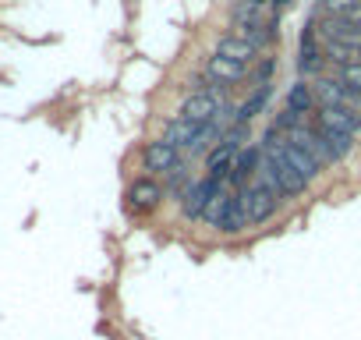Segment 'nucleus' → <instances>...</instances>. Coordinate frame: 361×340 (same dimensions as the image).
I'll return each instance as SVG.
<instances>
[{
  "label": "nucleus",
  "instance_id": "0eeeda50",
  "mask_svg": "<svg viewBox=\"0 0 361 340\" xmlns=\"http://www.w3.org/2000/svg\"><path fill=\"white\" fill-rule=\"evenodd\" d=\"M185 159V152L180 149H173L166 138H152V142H145V149H142V166H145V174L149 178H163V174H170V170Z\"/></svg>",
  "mask_w": 361,
  "mask_h": 340
},
{
  "label": "nucleus",
  "instance_id": "6e6552de",
  "mask_svg": "<svg viewBox=\"0 0 361 340\" xmlns=\"http://www.w3.org/2000/svg\"><path fill=\"white\" fill-rule=\"evenodd\" d=\"M224 185L220 181H213V178H195V185L188 188V195L185 199H180V217H185L188 224H199L202 217H206V206L213 202V195L220 192Z\"/></svg>",
  "mask_w": 361,
  "mask_h": 340
},
{
  "label": "nucleus",
  "instance_id": "6ab92c4d",
  "mask_svg": "<svg viewBox=\"0 0 361 340\" xmlns=\"http://www.w3.org/2000/svg\"><path fill=\"white\" fill-rule=\"evenodd\" d=\"M283 156H287V163H290V166L298 170V174H301V178H305L308 185H312V181H315L319 174H322V166H319V163H315V159H312V156H308L305 149L290 145L287 138H283Z\"/></svg>",
  "mask_w": 361,
  "mask_h": 340
},
{
  "label": "nucleus",
  "instance_id": "5701e85b",
  "mask_svg": "<svg viewBox=\"0 0 361 340\" xmlns=\"http://www.w3.org/2000/svg\"><path fill=\"white\" fill-rule=\"evenodd\" d=\"M340 22H343V25H350V29H361V0H357V4H354L350 11H343V15H340Z\"/></svg>",
  "mask_w": 361,
  "mask_h": 340
},
{
  "label": "nucleus",
  "instance_id": "aec40b11",
  "mask_svg": "<svg viewBox=\"0 0 361 340\" xmlns=\"http://www.w3.org/2000/svg\"><path fill=\"white\" fill-rule=\"evenodd\" d=\"M333 78H336L340 85H347L350 92H357V96H361V61L343 64V68H333Z\"/></svg>",
  "mask_w": 361,
  "mask_h": 340
},
{
  "label": "nucleus",
  "instance_id": "f257e3e1",
  "mask_svg": "<svg viewBox=\"0 0 361 340\" xmlns=\"http://www.w3.org/2000/svg\"><path fill=\"white\" fill-rule=\"evenodd\" d=\"M206 227H213V231H220V234H227V238H238L248 224H245V210H241V195L238 192H231L227 185L213 195V202L206 206Z\"/></svg>",
  "mask_w": 361,
  "mask_h": 340
},
{
  "label": "nucleus",
  "instance_id": "9b49d317",
  "mask_svg": "<svg viewBox=\"0 0 361 340\" xmlns=\"http://www.w3.org/2000/svg\"><path fill=\"white\" fill-rule=\"evenodd\" d=\"M248 71L252 68H245V64H234V61H227V57H206V64H202V78H206V85H224V89H231V85H238V82H245L248 78Z\"/></svg>",
  "mask_w": 361,
  "mask_h": 340
},
{
  "label": "nucleus",
  "instance_id": "dca6fc26",
  "mask_svg": "<svg viewBox=\"0 0 361 340\" xmlns=\"http://www.w3.org/2000/svg\"><path fill=\"white\" fill-rule=\"evenodd\" d=\"M195 181H192V170H188V159H180L170 174H163V195L170 199V202H177L180 206V199L188 195V188H192Z\"/></svg>",
  "mask_w": 361,
  "mask_h": 340
},
{
  "label": "nucleus",
  "instance_id": "b1692460",
  "mask_svg": "<svg viewBox=\"0 0 361 340\" xmlns=\"http://www.w3.org/2000/svg\"><path fill=\"white\" fill-rule=\"evenodd\" d=\"M298 4V0H273V8H276V15H283V11H290Z\"/></svg>",
  "mask_w": 361,
  "mask_h": 340
},
{
  "label": "nucleus",
  "instance_id": "9d476101",
  "mask_svg": "<svg viewBox=\"0 0 361 340\" xmlns=\"http://www.w3.org/2000/svg\"><path fill=\"white\" fill-rule=\"evenodd\" d=\"M259 166H262V149H259V142H252V145H245V149L234 156V166H231L227 188H231V192H241L245 185H252V181H255V174H259Z\"/></svg>",
  "mask_w": 361,
  "mask_h": 340
},
{
  "label": "nucleus",
  "instance_id": "39448f33",
  "mask_svg": "<svg viewBox=\"0 0 361 340\" xmlns=\"http://www.w3.org/2000/svg\"><path fill=\"white\" fill-rule=\"evenodd\" d=\"M124 199H128L124 206H128V213H131V217H149V213H156V210L166 202V195H163V185H159L156 178H149V174L135 178V181L128 185Z\"/></svg>",
  "mask_w": 361,
  "mask_h": 340
},
{
  "label": "nucleus",
  "instance_id": "423d86ee",
  "mask_svg": "<svg viewBox=\"0 0 361 340\" xmlns=\"http://www.w3.org/2000/svg\"><path fill=\"white\" fill-rule=\"evenodd\" d=\"M276 18L280 15L273 8V0H234L231 11H227L231 29H259V25H269Z\"/></svg>",
  "mask_w": 361,
  "mask_h": 340
},
{
  "label": "nucleus",
  "instance_id": "412c9836",
  "mask_svg": "<svg viewBox=\"0 0 361 340\" xmlns=\"http://www.w3.org/2000/svg\"><path fill=\"white\" fill-rule=\"evenodd\" d=\"M357 4V0H319L315 4V15H322V18H340L343 11H350Z\"/></svg>",
  "mask_w": 361,
  "mask_h": 340
},
{
  "label": "nucleus",
  "instance_id": "f03ea898",
  "mask_svg": "<svg viewBox=\"0 0 361 340\" xmlns=\"http://www.w3.org/2000/svg\"><path fill=\"white\" fill-rule=\"evenodd\" d=\"M238 195H241V210H245V224H248V227H262V224H269V220L276 217L280 192H276L266 178L255 174V181L245 185Z\"/></svg>",
  "mask_w": 361,
  "mask_h": 340
},
{
  "label": "nucleus",
  "instance_id": "4468645a",
  "mask_svg": "<svg viewBox=\"0 0 361 340\" xmlns=\"http://www.w3.org/2000/svg\"><path fill=\"white\" fill-rule=\"evenodd\" d=\"M199 135H202V128H199V124H192V121H185V117H177V114H173V117L163 124V135H159V138H166L173 149H180V152L188 156V149L195 145V138H199Z\"/></svg>",
  "mask_w": 361,
  "mask_h": 340
},
{
  "label": "nucleus",
  "instance_id": "f8f14e48",
  "mask_svg": "<svg viewBox=\"0 0 361 340\" xmlns=\"http://www.w3.org/2000/svg\"><path fill=\"white\" fill-rule=\"evenodd\" d=\"M312 89H315V103H319V107H350V110H361V96L350 92L347 85H340V82L329 78V75L315 78Z\"/></svg>",
  "mask_w": 361,
  "mask_h": 340
},
{
  "label": "nucleus",
  "instance_id": "ddd939ff",
  "mask_svg": "<svg viewBox=\"0 0 361 340\" xmlns=\"http://www.w3.org/2000/svg\"><path fill=\"white\" fill-rule=\"evenodd\" d=\"M213 54H216V57H227V61H234V64H245V68H252V64L259 61V50H255L252 43H245L238 32L220 36L216 47H213Z\"/></svg>",
  "mask_w": 361,
  "mask_h": 340
},
{
  "label": "nucleus",
  "instance_id": "1a4fd4ad",
  "mask_svg": "<svg viewBox=\"0 0 361 340\" xmlns=\"http://www.w3.org/2000/svg\"><path fill=\"white\" fill-rule=\"evenodd\" d=\"M308 121L319 124V128L343 131V135H350V138L361 135V110H350V107H315V114H312Z\"/></svg>",
  "mask_w": 361,
  "mask_h": 340
},
{
  "label": "nucleus",
  "instance_id": "a211bd4d",
  "mask_svg": "<svg viewBox=\"0 0 361 340\" xmlns=\"http://www.w3.org/2000/svg\"><path fill=\"white\" fill-rule=\"evenodd\" d=\"M315 128V135L322 138V145L329 149V156H333V163H340V159H347L354 149H357V142L350 138V135H343V131H333V128H319V124H312Z\"/></svg>",
  "mask_w": 361,
  "mask_h": 340
},
{
  "label": "nucleus",
  "instance_id": "4be33fe9",
  "mask_svg": "<svg viewBox=\"0 0 361 340\" xmlns=\"http://www.w3.org/2000/svg\"><path fill=\"white\" fill-rule=\"evenodd\" d=\"M276 68H280V64H276V57H262V61H259L248 75L255 78V85H269V78L276 75Z\"/></svg>",
  "mask_w": 361,
  "mask_h": 340
},
{
  "label": "nucleus",
  "instance_id": "20e7f679",
  "mask_svg": "<svg viewBox=\"0 0 361 340\" xmlns=\"http://www.w3.org/2000/svg\"><path fill=\"white\" fill-rule=\"evenodd\" d=\"M298 71L305 82L322 78L326 71V54H322V40H319V18H312L301 29V54H298Z\"/></svg>",
  "mask_w": 361,
  "mask_h": 340
},
{
  "label": "nucleus",
  "instance_id": "2eb2a0df",
  "mask_svg": "<svg viewBox=\"0 0 361 340\" xmlns=\"http://www.w3.org/2000/svg\"><path fill=\"white\" fill-rule=\"evenodd\" d=\"M283 107L290 110V114H298V117H312L315 114V89H312V82H305V78H298L290 89H287V99H283Z\"/></svg>",
  "mask_w": 361,
  "mask_h": 340
},
{
  "label": "nucleus",
  "instance_id": "f3484780",
  "mask_svg": "<svg viewBox=\"0 0 361 340\" xmlns=\"http://www.w3.org/2000/svg\"><path fill=\"white\" fill-rule=\"evenodd\" d=\"M269 99H273V85H255V89L248 92V99L238 103V124H252V121L269 107Z\"/></svg>",
  "mask_w": 361,
  "mask_h": 340
},
{
  "label": "nucleus",
  "instance_id": "7ed1b4c3",
  "mask_svg": "<svg viewBox=\"0 0 361 340\" xmlns=\"http://www.w3.org/2000/svg\"><path fill=\"white\" fill-rule=\"evenodd\" d=\"M227 92H231V89H224V85H199V89H192L185 99H180L177 117H185V121L206 128V124H213V117H216L220 107L227 103Z\"/></svg>",
  "mask_w": 361,
  "mask_h": 340
}]
</instances>
